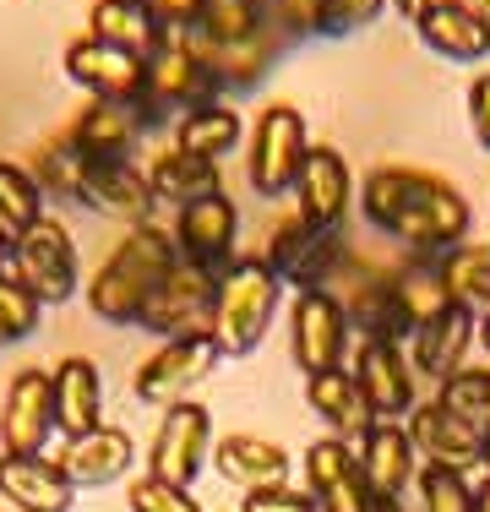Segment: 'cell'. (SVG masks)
Returning a JSON list of instances; mask_svg holds the SVG:
<instances>
[{
	"label": "cell",
	"instance_id": "cell-1",
	"mask_svg": "<svg viewBox=\"0 0 490 512\" xmlns=\"http://www.w3.org/2000/svg\"><path fill=\"white\" fill-rule=\"evenodd\" d=\"M360 213L371 229L403 240L409 256H447L469 246V197L436 169L376 164L360 180Z\"/></svg>",
	"mask_w": 490,
	"mask_h": 512
},
{
	"label": "cell",
	"instance_id": "cell-2",
	"mask_svg": "<svg viewBox=\"0 0 490 512\" xmlns=\"http://www.w3.org/2000/svg\"><path fill=\"white\" fill-rule=\"evenodd\" d=\"M175 262H180L175 235H169L164 224H137L93 267V278L82 284V300H88V311L104 327H137L142 306L153 300V289L169 278Z\"/></svg>",
	"mask_w": 490,
	"mask_h": 512
},
{
	"label": "cell",
	"instance_id": "cell-3",
	"mask_svg": "<svg viewBox=\"0 0 490 512\" xmlns=\"http://www.w3.org/2000/svg\"><path fill=\"white\" fill-rule=\"evenodd\" d=\"M278 300H284V284L278 273L262 262V256H240L224 278H218V300H213V344L224 360H240L251 349H262L267 327L278 316Z\"/></svg>",
	"mask_w": 490,
	"mask_h": 512
},
{
	"label": "cell",
	"instance_id": "cell-4",
	"mask_svg": "<svg viewBox=\"0 0 490 512\" xmlns=\"http://www.w3.org/2000/svg\"><path fill=\"white\" fill-rule=\"evenodd\" d=\"M213 99H218V88H213V77H207L202 55H196L191 33H164L158 50L142 60V104H137L142 126L158 131V126H169V120L191 115V109L213 104Z\"/></svg>",
	"mask_w": 490,
	"mask_h": 512
},
{
	"label": "cell",
	"instance_id": "cell-5",
	"mask_svg": "<svg viewBox=\"0 0 490 512\" xmlns=\"http://www.w3.org/2000/svg\"><path fill=\"white\" fill-rule=\"evenodd\" d=\"M11 278L28 289L39 306H66V300L82 295V256H77V240L71 229L60 224L55 213H44L33 229H22L11 240Z\"/></svg>",
	"mask_w": 490,
	"mask_h": 512
},
{
	"label": "cell",
	"instance_id": "cell-6",
	"mask_svg": "<svg viewBox=\"0 0 490 512\" xmlns=\"http://www.w3.org/2000/svg\"><path fill=\"white\" fill-rule=\"evenodd\" d=\"M311 153V131H305V115L294 104H267L251 126V153H245V180H251L256 197H289L294 180H300V164Z\"/></svg>",
	"mask_w": 490,
	"mask_h": 512
},
{
	"label": "cell",
	"instance_id": "cell-7",
	"mask_svg": "<svg viewBox=\"0 0 490 512\" xmlns=\"http://www.w3.org/2000/svg\"><path fill=\"white\" fill-rule=\"evenodd\" d=\"M343 256H349V246H343L338 229H316V224H305V218L294 213V218H284V224H273L262 262L278 273V284H284V289L305 295V289H327V284H333Z\"/></svg>",
	"mask_w": 490,
	"mask_h": 512
},
{
	"label": "cell",
	"instance_id": "cell-8",
	"mask_svg": "<svg viewBox=\"0 0 490 512\" xmlns=\"http://www.w3.org/2000/svg\"><path fill=\"white\" fill-rule=\"evenodd\" d=\"M213 300H218V273L196 262H175L169 278L153 289V300L142 306V333H153L158 344L169 338H196L213 327Z\"/></svg>",
	"mask_w": 490,
	"mask_h": 512
},
{
	"label": "cell",
	"instance_id": "cell-9",
	"mask_svg": "<svg viewBox=\"0 0 490 512\" xmlns=\"http://www.w3.org/2000/svg\"><path fill=\"white\" fill-rule=\"evenodd\" d=\"M218 344L213 333H196V338H169V344H158L153 355L137 365V376H131V393L142 398V404L153 409H175L191 398V387H202L207 376L218 371Z\"/></svg>",
	"mask_w": 490,
	"mask_h": 512
},
{
	"label": "cell",
	"instance_id": "cell-10",
	"mask_svg": "<svg viewBox=\"0 0 490 512\" xmlns=\"http://www.w3.org/2000/svg\"><path fill=\"white\" fill-rule=\"evenodd\" d=\"M354 349V327L343 316L333 289H305L289 306V355L305 376L343 371V355Z\"/></svg>",
	"mask_w": 490,
	"mask_h": 512
},
{
	"label": "cell",
	"instance_id": "cell-11",
	"mask_svg": "<svg viewBox=\"0 0 490 512\" xmlns=\"http://www.w3.org/2000/svg\"><path fill=\"white\" fill-rule=\"evenodd\" d=\"M207 463H213V409L196 404V398L164 409V420L153 431V447H147V474L191 491Z\"/></svg>",
	"mask_w": 490,
	"mask_h": 512
},
{
	"label": "cell",
	"instance_id": "cell-12",
	"mask_svg": "<svg viewBox=\"0 0 490 512\" xmlns=\"http://www.w3.org/2000/svg\"><path fill=\"white\" fill-rule=\"evenodd\" d=\"M55 436V376L44 365H22L6 382V404H0V453L44 458Z\"/></svg>",
	"mask_w": 490,
	"mask_h": 512
},
{
	"label": "cell",
	"instance_id": "cell-13",
	"mask_svg": "<svg viewBox=\"0 0 490 512\" xmlns=\"http://www.w3.org/2000/svg\"><path fill=\"white\" fill-rule=\"evenodd\" d=\"M169 235H175L180 262H196V267H207V273L224 278L229 267L240 262V256H235L240 207H235V197H224V191H213V197H196V202H186V207L175 213Z\"/></svg>",
	"mask_w": 490,
	"mask_h": 512
},
{
	"label": "cell",
	"instance_id": "cell-14",
	"mask_svg": "<svg viewBox=\"0 0 490 512\" xmlns=\"http://www.w3.org/2000/svg\"><path fill=\"white\" fill-rule=\"evenodd\" d=\"M403 431H409L420 463H431V469L474 474L485 463V436L474 431V425H463L452 409H441L436 398H425V404H414L403 414Z\"/></svg>",
	"mask_w": 490,
	"mask_h": 512
},
{
	"label": "cell",
	"instance_id": "cell-15",
	"mask_svg": "<svg viewBox=\"0 0 490 512\" xmlns=\"http://www.w3.org/2000/svg\"><path fill=\"white\" fill-rule=\"evenodd\" d=\"M354 387L365 393L376 420H398L409 414L420 398H414V365L403 344H387V338H360L354 344V365H349Z\"/></svg>",
	"mask_w": 490,
	"mask_h": 512
},
{
	"label": "cell",
	"instance_id": "cell-16",
	"mask_svg": "<svg viewBox=\"0 0 490 512\" xmlns=\"http://www.w3.org/2000/svg\"><path fill=\"white\" fill-rule=\"evenodd\" d=\"M294 213L305 218V224H316V229H343V218H349V207H354V175H349V158H343L338 148H316L311 142V153H305V164H300V180H294Z\"/></svg>",
	"mask_w": 490,
	"mask_h": 512
},
{
	"label": "cell",
	"instance_id": "cell-17",
	"mask_svg": "<svg viewBox=\"0 0 490 512\" xmlns=\"http://www.w3.org/2000/svg\"><path fill=\"white\" fill-rule=\"evenodd\" d=\"M60 66H66V82H77L88 99H104V104H142V60L126 55V50H109V44L98 39H71L66 55H60Z\"/></svg>",
	"mask_w": 490,
	"mask_h": 512
},
{
	"label": "cell",
	"instance_id": "cell-18",
	"mask_svg": "<svg viewBox=\"0 0 490 512\" xmlns=\"http://www.w3.org/2000/svg\"><path fill=\"white\" fill-rule=\"evenodd\" d=\"M305 491L322 512H371V485L360 474V458L338 436H316L305 447Z\"/></svg>",
	"mask_w": 490,
	"mask_h": 512
},
{
	"label": "cell",
	"instance_id": "cell-19",
	"mask_svg": "<svg viewBox=\"0 0 490 512\" xmlns=\"http://www.w3.org/2000/svg\"><path fill=\"white\" fill-rule=\"evenodd\" d=\"M196 55H202L207 77H213L218 99H229V93H251L267 82V71H273L278 60V44H284V33L273 28V22H262V28H251L245 39H229V44H202L191 39Z\"/></svg>",
	"mask_w": 490,
	"mask_h": 512
},
{
	"label": "cell",
	"instance_id": "cell-20",
	"mask_svg": "<svg viewBox=\"0 0 490 512\" xmlns=\"http://www.w3.org/2000/svg\"><path fill=\"white\" fill-rule=\"evenodd\" d=\"M71 148H77L88 164H137V148L147 137L137 104H104V99H88L77 120H71Z\"/></svg>",
	"mask_w": 490,
	"mask_h": 512
},
{
	"label": "cell",
	"instance_id": "cell-21",
	"mask_svg": "<svg viewBox=\"0 0 490 512\" xmlns=\"http://www.w3.org/2000/svg\"><path fill=\"white\" fill-rule=\"evenodd\" d=\"M354 458H360V474H365V485H371V502H403V491H409L414 474H420V453H414L403 420H376L371 431L360 436Z\"/></svg>",
	"mask_w": 490,
	"mask_h": 512
},
{
	"label": "cell",
	"instance_id": "cell-22",
	"mask_svg": "<svg viewBox=\"0 0 490 512\" xmlns=\"http://www.w3.org/2000/svg\"><path fill=\"white\" fill-rule=\"evenodd\" d=\"M77 207L104 213V218H120L126 229H137V224H153L158 197H153V186H147L142 164H88Z\"/></svg>",
	"mask_w": 490,
	"mask_h": 512
},
{
	"label": "cell",
	"instance_id": "cell-23",
	"mask_svg": "<svg viewBox=\"0 0 490 512\" xmlns=\"http://www.w3.org/2000/svg\"><path fill=\"white\" fill-rule=\"evenodd\" d=\"M131 463H137V442H131V431H120V425H98V431L66 442V453H60V474H66L77 491H104V485L126 480Z\"/></svg>",
	"mask_w": 490,
	"mask_h": 512
},
{
	"label": "cell",
	"instance_id": "cell-24",
	"mask_svg": "<svg viewBox=\"0 0 490 512\" xmlns=\"http://www.w3.org/2000/svg\"><path fill=\"white\" fill-rule=\"evenodd\" d=\"M49 376H55V431L66 442L98 431L104 425V371L88 355H66Z\"/></svg>",
	"mask_w": 490,
	"mask_h": 512
},
{
	"label": "cell",
	"instance_id": "cell-25",
	"mask_svg": "<svg viewBox=\"0 0 490 512\" xmlns=\"http://www.w3.org/2000/svg\"><path fill=\"white\" fill-rule=\"evenodd\" d=\"M289 453L273 442V436L256 431H229L213 442V469L224 474L240 491H267V485H289Z\"/></svg>",
	"mask_w": 490,
	"mask_h": 512
},
{
	"label": "cell",
	"instance_id": "cell-26",
	"mask_svg": "<svg viewBox=\"0 0 490 512\" xmlns=\"http://www.w3.org/2000/svg\"><path fill=\"white\" fill-rule=\"evenodd\" d=\"M0 502H11V512H71L77 485L60 474L55 458L0 453Z\"/></svg>",
	"mask_w": 490,
	"mask_h": 512
},
{
	"label": "cell",
	"instance_id": "cell-27",
	"mask_svg": "<svg viewBox=\"0 0 490 512\" xmlns=\"http://www.w3.org/2000/svg\"><path fill=\"white\" fill-rule=\"evenodd\" d=\"M420 44L441 60H458V66H474V60H490V22L474 17V11L452 6V0H436L420 22H414Z\"/></svg>",
	"mask_w": 490,
	"mask_h": 512
},
{
	"label": "cell",
	"instance_id": "cell-28",
	"mask_svg": "<svg viewBox=\"0 0 490 512\" xmlns=\"http://www.w3.org/2000/svg\"><path fill=\"white\" fill-rule=\"evenodd\" d=\"M392 300H398V316H403V327H409V338L420 333V327H431L436 316H447L452 289H447V278H441L436 256H403V262H392Z\"/></svg>",
	"mask_w": 490,
	"mask_h": 512
},
{
	"label": "cell",
	"instance_id": "cell-29",
	"mask_svg": "<svg viewBox=\"0 0 490 512\" xmlns=\"http://www.w3.org/2000/svg\"><path fill=\"white\" fill-rule=\"evenodd\" d=\"M474 327H480V322H474L469 311L452 306L447 316H436L431 327H420V333L409 338V365H414V371H425L441 387L447 376L463 371V360H469V349H474Z\"/></svg>",
	"mask_w": 490,
	"mask_h": 512
},
{
	"label": "cell",
	"instance_id": "cell-30",
	"mask_svg": "<svg viewBox=\"0 0 490 512\" xmlns=\"http://www.w3.org/2000/svg\"><path fill=\"white\" fill-rule=\"evenodd\" d=\"M305 404H311V414L327 425V436H338V442H360V436L376 425V414H371V404H365V393L354 387L349 371L305 376Z\"/></svg>",
	"mask_w": 490,
	"mask_h": 512
},
{
	"label": "cell",
	"instance_id": "cell-31",
	"mask_svg": "<svg viewBox=\"0 0 490 512\" xmlns=\"http://www.w3.org/2000/svg\"><path fill=\"white\" fill-rule=\"evenodd\" d=\"M147 186H153V197L158 207H186L196 197H213V191H224V180H218V164H207V158H196V153H180L175 142H169L164 153H153L147 158Z\"/></svg>",
	"mask_w": 490,
	"mask_h": 512
},
{
	"label": "cell",
	"instance_id": "cell-32",
	"mask_svg": "<svg viewBox=\"0 0 490 512\" xmlns=\"http://www.w3.org/2000/svg\"><path fill=\"white\" fill-rule=\"evenodd\" d=\"M88 39L147 60V55L158 50V39H164V33H158V22L147 17L142 0H93V6H88Z\"/></svg>",
	"mask_w": 490,
	"mask_h": 512
},
{
	"label": "cell",
	"instance_id": "cell-33",
	"mask_svg": "<svg viewBox=\"0 0 490 512\" xmlns=\"http://www.w3.org/2000/svg\"><path fill=\"white\" fill-rule=\"evenodd\" d=\"M240 142H245V120H240V109H229L224 99H213V104H202V109H191V115L175 120V148L207 158V164H224Z\"/></svg>",
	"mask_w": 490,
	"mask_h": 512
},
{
	"label": "cell",
	"instance_id": "cell-34",
	"mask_svg": "<svg viewBox=\"0 0 490 512\" xmlns=\"http://www.w3.org/2000/svg\"><path fill=\"white\" fill-rule=\"evenodd\" d=\"M436 267L452 289V306H463L474 322H490V246H458L436 256Z\"/></svg>",
	"mask_w": 490,
	"mask_h": 512
},
{
	"label": "cell",
	"instance_id": "cell-35",
	"mask_svg": "<svg viewBox=\"0 0 490 512\" xmlns=\"http://www.w3.org/2000/svg\"><path fill=\"white\" fill-rule=\"evenodd\" d=\"M44 186L33 180L28 164H17V158H0V229H6L11 240L22 235V229H33L44 218Z\"/></svg>",
	"mask_w": 490,
	"mask_h": 512
},
{
	"label": "cell",
	"instance_id": "cell-36",
	"mask_svg": "<svg viewBox=\"0 0 490 512\" xmlns=\"http://www.w3.org/2000/svg\"><path fill=\"white\" fill-rule=\"evenodd\" d=\"M33 180L44 186V197H60V202H77L82 197V175H88V158L71 148V137H55L33 153Z\"/></svg>",
	"mask_w": 490,
	"mask_h": 512
},
{
	"label": "cell",
	"instance_id": "cell-37",
	"mask_svg": "<svg viewBox=\"0 0 490 512\" xmlns=\"http://www.w3.org/2000/svg\"><path fill=\"white\" fill-rule=\"evenodd\" d=\"M436 404L452 409L463 425H474V431H490V371H469L463 365L458 376H447V382L436 387Z\"/></svg>",
	"mask_w": 490,
	"mask_h": 512
},
{
	"label": "cell",
	"instance_id": "cell-38",
	"mask_svg": "<svg viewBox=\"0 0 490 512\" xmlns=\"http://www.w3.org/2000/svg\"><path fill=\"white\" fill-rule=\"evenodd\" d=\"M414 485H420V512H474L469 474H452V469H431V463H420Z\"/></svg>",
	"mask_w": 490,
	"mask_h": 512
},
{
	"label": "cell",
	"instance_id": "cell-39",
	"mask_svg": "<svg viewBox=\"0 0 490 512\" xmlns=\"http://www.w3.org/2000/svg\"><path fill=\"white\" fill-rule=\"evenodd\" d=\"M39 316H44V306L17 284V278H0V349H11V344L39 333Z\"/></svg>",
	"mask_w": 490,
	"mask_h": 512
},
{
	"label": "cell",
	"instance_id": "cell-40",
	"mask_svg": "<svg viewBox=\"0 0 490 512\" xmlns=\"http://www.w3.org/2000/svg\"><path fill=\"white\" fill-rule=\"evenodd\" d=\"M262 11H251L245 0H207V17H202V28L191 33V39H202V44H229V39H245L251 28H262Z\"/></svg>",
	"mask_w": 490,
	"mask_h": 512
},
{
	"label": "cell",
	"instance_id": "cell-41",
	"mask_svg": "<svg viewBox=\"0 0 490 512\" xmlns=\"http://www.w3.org/2000/svg\"><path fill=\"white\" fill-rule=\"evenodd\" d=\"M126 507L131 512H202V502L191 491H180L169 480H153V474H137L126 485Z\"/></svg>",
	"mask_w": 490,
	"mask_h": 512
},
{
	"label": "cell",
	"instance_id": "cell-42",
	"mask_svg": "<svg viewBox=\"0 0 490 512\" xmlns=\"http://www.w3.org/2000/svg\"><path fill=\"white\" fill-rule=\"evenodd\" d=\"M382 11H387V0H327L322 33H316V39H354V33L376 28Z\"/></svg>",
	"mask_w": 490,
	"mask_h": 512
},
{
	"label": "cell",
	"instance_id": "cell-43",
	"mask_svg": "<svg viewBox=\"0 0 490 512\" xmlns=\"http://www.w3.org/2000/svg\"><path fill=\"white\" fill-rule=\"evenodd\" d=\"M322 11H327V0H273V6H267V22H273L284 39H316V33H322Z\"/></svg>",
	"mask_w": 490,
	"mask_h": 512
},
{
	"label": "cell",
	"instance_id": "cell-44",
	"mask_svg": "<svg viewBox=\"0 0 490 512\" xmlns=\"http://www.w3.org/2000/svg\"><path fill=\"white\" fill-rule=\"evenodd\" d=\"M142 6L158 22V33H196L207 17V0H142Z\"/></svg>",
	"mask_w": 490,
	"mask_h": 512
},
{
	"label": "cell",
	"instance_id": "cell-45",
	"mask_svg": "<svg viewBox=\"0 0 490 512\" xmlns=\"http://www.w3.org/2000/svg\"><path fill=\"white\" fill-rule=\"evenodd\" d=\"M240 512H322V507L300 485H267V491H245Z\"/></svg>",
	"mask_w": 490,
	"mask_h": 512
},
{
	"label": "cell",
	"instance_id": "cell-46",
	"mask_svg": "<svg viewBox=\"0 0 490 512\" xmlns=\"http://www.w3.org/2000/svg\"><path fill=\"white\" fill-rule=\"evenodd\" d=\"M469 131H474V142L490 153V71H480V77L469 82Z\"/></svg>",
	"mask_w": 490,
	"mask_h": 512
},
{
	"label": "cell",
	"instance_id": "cell-47",
	"mask_svg": "<svg viewBox=\"0 0 490 512\" xmlns=\"http://www.w3.org/2000/svg\"><path fill=\"white\" fill-rule=\"evenodd\" d=\"M469 485H474V512H490V469L485 463L469 474Z\"/></svg>",
	"mask_w": 490,
	"mask_h": 512
},
{
	"label": "cell",
	"instance_id": "cell-48",
	"mask_svg": "<svg viewBox=\"0 0 490 512\" xmlns=\"http://www.w3.org/2000/svg\"><path fill=\"white\" fill-rule=\"evenodd\" d=\"M387 6H392V11H398V17H403V22H420V17H425V11H431V6H436V0H387Z\"/></svg>",
	"mask_w": 490,
	"mask_h": 512
},
{
	"label": "cell",
	"instance_id": "cell-49",
	"mask_svg": "<svg viewBox=\"0 0 490 512\" xmlns=\"http://www.w3.org/2000/svg\"><path fill=\"white\" fill-rule=\"evenodd\" d=\"M0 278H11V235L0 229Z\"/></svg>",
	"mask_w": 490,
	"mask_h": 512
},
{
	"label": "cell",
	"instance_id": "cell-50",
	"mask_svg": "<svg viewBox=\"0 0 490 512\" xmlns=\"http://www.w3.org/2000/svg\"><path fill=\"white\" fill-rule=\"evenodd\" d=\"M452 6H463V11H474V17L490 22V0H452Z\"/></svg>",
	"mask_w": 490,
	"mask_h": 512
},
{
	"label": "cell",
	"instance_id": "cell-51",
	"mask_svg": "<svg viewBox=\"0 0 490 512\" xmlns=\"http://www.w3.org/2000/svg\"><path fill=\"white\" fill-rule=\"evenodd\" d=\"M371 512H414V507H403V502H371Z\"/></svg>",
	"mask_w": 490,
	"mask_h": 512
},
{
	"label": "cell",
	"instance_id": "cell-52",
	"mask_svg": "<svg viewBox=\"0 0 490 512\" xmlns=\"http://www.w3.org/2000/svg\"><path fill=\"white\" fill-rule=\"evenodd\" d=\"M245 6H251V11H262V17H267V6H273V0H245Z\"/></svg>",
	"mask_w": 490,
	"mask_h": 512
},
{
	"label": "cell",
	"instance_id": "cell-53",
	"mask_svg": "<svg viewBox=\"0 0 490 512\" xmlns=\"http://www.w3.org/2000/svg\"><path fill=\"white\" fill-rule=\"evenodd\" d=\"M480 344H485V355H490V322H480Z\"/></svg>",
	"mask_w": 490,
	"mask_h": 512
},
{
	"label": "cell",
	"instance_id": "cell-54",
	"mask_svg": "<svg viewBox=\"0 0 490 512\" xmlns=\"http://www.w3.org/2000/svg\"><path fill=\"white\" fill-rule=\"evenodd\" d=\"M485 469H490V431H485Z\"/></svg>",
	"mask_w": 490,
	"mask_h": 512
}]
</instances>
